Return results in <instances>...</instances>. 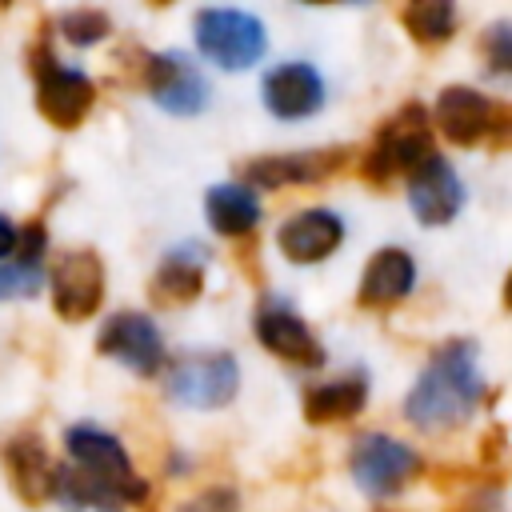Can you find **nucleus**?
Listing matches in <instances>:
<instances>
[{
	"instance_id": "nucleus-4",
	"label": "nucleus",
	"mask_w": 512,
	"mask_h": 512,
	"mask_svg": "<svg viewBox=\"0 0 512 512\" xmlns=\"http://www.w3.org/2000/svg\"><path fill=\"white\" fill-rule=\"evenodd\" d=\"M28 72L36 76V108H40V116L60 132L80 128L84 116L96 104V84L80 68L60 64L56 52L44 40L28 52Z\"/></svg>"
},
{
	"instance_id": "nucleus-5",
	"label": "nucleus",
	"mask_w": 512,
	"mask_h": 512,
	"mask_svg": "<svg viewBox=\"0 0 512 512\" xmlns=\"http://www.w3.org/2000/svg\"><path fill=\"white\" fill-rule=\"evenodd\" d=\"M192 36L200 56H208L216 68H228V72L252 68L268 48L260 16L244 8H200L192 20Z\"/></svg>"
},
{
	"instance_id": "nucleus-27",
	"label": "nucleus",
	"mask_w": 512,
	"mask_h": 512,
	"mask_svg": "<svg viewBox=\"0 0 512 512\" xmlns=\"http://www.w3.org/2000/svg\"><path fill=\"white\" fill-rule=\"evenodd\" d=\"M16 240H20V228H16L8 216H0V264L16 252Z\"/></svg>"
},
{
	"instance_id": "nucleus-10",
	"label": "nucleus",
	"mask_w": 512,
	"mask_h": 512,
	"mask_svg": "<svg viewBox=\"0 0 512 512\" xmlns=\"http://www.w3.org/2000/svg\"><path fill=\"white\" fill-rule=\"evenodd\" d=\"M352 160V148H304V152H276L256 156L244 164V188H284V184H320L336 176Z\"/></svg>"
},
{
	"instance_id": "nucleus-17",
	"label": "nucleus",
	"mask_w": 512,
	"mask_h": 512,
	"mask_svg": "<svg viewBox=\"0 0 512 512\" xmlns=\"http://www.w3.org/2000/svg\"><path fill=\"white\" fill-rule=\"evenodd\" d=\"M4 468L24 504H44L56 488V464L36 432H20L4 444Z\"/></svg>"
},
{
	"instance_id": "nucleus-19",
	"label": "nucleus",
	"mask_w": 512,
	"mask_h": 512,
	"mask_svg": "<svg viewBox=\"0 0 512 512\" xmlns=\"http://www.w3.org/2000/svg\"><path fill=\"white\" fill-rule=\"evenodd\" d=\"M152 304L184 308L204 292V248H176L152 272Z\"/></svg>"
},
{
	"instance_id": "nucleus-7",
	"label": "nucleus",
	"mask_w": 512,
	"mask_h": 512,
	"mask_svg": "<svg viewBox=\"0 0 512 512\" xmlns=\"http://www.w3.org/2000/svg\"><path fill=\"white\" fill-rule=\"evenodd\" d=\"M348 468H352V480L360 484V492L384 500V496H396L408 480H416L420 456H416V448H408L396 436L364 432L360 440H352Z\"/></svg>"
},
{
	"instance_id": "nucleus-14",
	"label": "nucleus",
	"mask_w": 512,
	"mask_h": 512,
	"mask_svg": "<svg viewBox=\"0 0 512 512\" xmlns=\"http://www.w3.org/2000/svg\"><path fill=\"white\" fill-rule=\"evenodd\" d=\"M264 108L276 116V120H308L320 112L324 104V80L320 72L308 64V60H288V64H276L264 84Z\"/></svg>"
},
{
	"instance_id": "nucleus-22",
	"label": "nucleus",
	"mask_w": 512,
	"mask_h": 512,
	"mask_svg": "<svg viewBox=\"0 0 512 512\" xmlns=\"http://www.w3.org/2000/svg\"><path fill=\"white\" fill-rule=\"evenodd\" d=\"M400 20H404L408 36L416 44H428V48L452 40V32H456V8L448 0H416L400 12Z\"/></svg>"
},
{
	"instance_id": "nucleus-23",
	"label": "nucleus",
	"mask_w": 512,
	"mask_h": 512,
	"mask_svg": "<svg viewBox=\"0 0 512 512\" xmlns=\"http://www.w3.org/2000/svg\"><path fill=\"white\" fill-rule=\"evenodd\" d=\"M56 28H60V36L68 44L88 48V44H100L112 32V20H108V12H96V8H72V12H64L56 20Z\"/></svg>"
},
{
	"instance_id": "nucleus-24",
	"label": "nucleus",
	"mask_w": 512,
	"mask_h": 512,
	"mask_svg": "<svg viewBox=\"0 0 512 512\" xmlns=\"http://www.w3.org/2000/svg\"><path fill=\"white\" fill-rule=\"evenodd\" d=\"M40 280H44L40 268L4 260V264H0V304H4V300H28V296H36V292H40Z\"/></svg>"
},
{
	"instance_id": "nucleus-16",
	"label": "nucleus",
	"mask_w": 512,
	"mask_h": 512,
	"mask_svg": "<svg viewBox=\"0 0 512 512\" xmlns=\"http://www.w3.org/2000/svg\"><path fill=\"white\" fill-rule=\"evenodd\" d=\"M340 240H344V220L328 208H304L292 220H284L276 232V244H280L284 260H292V264L328 260L340 248Z\"/></svg>"
},
{
	"instance_id": "nucleus-8",
	"label": "nucleus",
	"mask_w": 512,
	"mask_h": 512,
	"mask_svg": "<svg viewBox=\"0 0 512 512\" xmlns=\"http://www.w3.org/2000/svg\"><path fill=\"white\" fill-rule=\"evenodd\" d=\"M236 388H240V364L232 352H196L176 360L168 372V396L200 412L232 404Z\"/></svg>"
},
{
	"instance_id": "nucleus-9",
	"label": "nucleus",
	"mask_w": 512,
	"mask_h": 512,
	"mask_svg": "<svg viewBox=\"0 0 512 512\" xmlns=\"http://www.w3.org/2000/svg\"><path fill=\"white\" fill-rule=\"evenodd\" d=\"M140 84L152 92V100L172 112V116H196L208 104V80L204 72L184 56V52H160L144 56L140 64Z\"/></svg>"
},
{
	"instance_id": "nucleus-21",
	"label": "nucleus",
	"mask_w": 512,
	"mask_h": 512,
	"mask_svg": "<svg viewBox=\"0 0 512 512\" xmlns=\"http://www.w3.org/2000/svg\"><path fill=\"white\" fill-rule=\"evenodd\" d=\"M204 216L220 236H248L260 224V200L244 184H212L204 196Z\"/></svg>"
},
{
	"instance_id": "nucleus-11",
	"label": "nucleus",
	"mask_w": 512,
	"mask_h": 512,
	"mask_svg": "<svg viewBox=\"0 0 512 512\" xmlns=\"http://www.w3.org/2000/svg\"><path fill=\"white\" fill-rule=\"evenodd\" d=\"M104 304V264L92 248H72L52 268V308L56 316L80 324Z\"/></svg>"
},
{
	"instance_id": "nucleus-26",
	"label": "nucleus",
	"mask_w": 512,
	"mask_h": 512,
	"mask_svg": "<svg viewBox=\"0 0 512 512\" xmlns=\"http://www.w3.org/2000/svg\"><path fill=\"white\" fill-rule=\"evenodd\" d=\"M180 512H236V496L228 488H208L204 496H196L192 504H184Z\"/></svg>"
},
{
	"instance_id": "nucleus-1",
	"label": "nucleus",
	"mask_w": 512,
	"mask_h": 512,
	"mask_svg": "<svg viewBox=\"0 0 512 512\" xmlns=\"http://www.w3.org/2000/svg\"><path fill=\"white\" fill-rule=\"evenodd\" d=\"M64 448L72 468H56V488H52V496L64 508L116 512L120 504H140L148 496V484L136 476L124 444L112 432L96 424H76L64 432Z\"/></svg>"
},
{
	"instance_id": "nucleus-15",
	"label": "nucleus",
	"mask_w": 512,
	"mask_h": 512,
	"mask_svg": "<svg viewBox=\"0 0 512 512\" xmlns=\"http://www.w3.org/2000/svg\"><path fill=\"white\" fill-rule=\"evenodd\" d=\"M408 204L420 224H428V228L448 224L464 204V184H460L456 168L448 160L432 156L424 168H416L408 176Z\"/></svg>"
},
{
	"instance_id": "nucleus-3",
	"label": "nucleus",
	"mask_w": 512,
	"mask_h": 512,
	"mask_svg": "<svg viewBox=\"0 0 512 512\" xmlns=\"http://www.w3.org/2000/svg\"><path fill=\"white\" fill-rule=\"evenodd\" d=\"M432 128H428V112L420 104H404L396 108L372 136L368 152L360 156V176L368 184H388L392 176H412L416 168H424L432 160Z\"/></svg>"
},
{
	"instance_id": "nucleus-18",
	"label": "nucleus",
	"mask_w": 512,
	"mask_h": 512,
	"mask_svg": "<svg viewBox=\"0 0 512 512\" xmlns=\"http://www.w3.org/2000/svg\"><path fill=\"white\" fill-rule=\"evenodd\" d=\"M416 284V264L404 248H380L372 252L364 276H360V304L364 308H392L400 304Z\"/></svg>"
},
{
	"instance_id": "nucleus-2",
	"label": "nucleus",
	"mask_w": 512,
	"mask_h": 512,
	"mask_svg": "<svg viewBox=\"0 0 512 512\" xmlns=\"http://www.w3.org/2000/svg\"><path fill=\"white\" fill-rule=\"evenodd\" d=\"M480 392H484V372L476 348L468 340H448L432 352L428 368L416 376L404 412L424 432H448L476 412Z\"/></svg>"
},
{
	"instance_id": "nucleus-13",
	"label": "nucleus",
	"mask_w": 512,
	"mask_h": 512,
	"mask_svg": "<svg viewBox=\"0 0 512 512\" xmlns=\"http://www.w3.org/2000/svg\"><path fill=\"white\" fill-rule=\"evenodd\" d=\"M256 340L276 356V360H288L296 368H320L324 364V348L320 340L312 336V328L304 324V316L284 304V300H264L256 308Z\"/></svg>"
},
{
	"instance_id": "nucleus-20",
	"label": "nucleus",
	"mask_w": 512,
	"mask_h": 512,
	"mask_svg": "<svg viewBox=\"0 0 512 512\" xmlns=\"http://www.w3.org/2000/svg\"><path fill=\"white\" fill-rule=\"evenodd\" d=\"M368 400V376L344 372L336 380H320L304 392V420L308 424H340L352 420Z\"/></svg>"
},
{
	"instance_id": "nucleus-6",
	"label": "nucleus",
	"mask_w": 512,
	"mask_h": 512,
	"mask_svg": "<svg viewBox=\"0 0 512 512\" xmlns=\"http://www.w3.org/2000/svg\"><path fill=\"white\" fill-rule=\"evenodd\" d=\"M436 128L456 148H472L484 140H492L500 148V144H508L512 116H508V104H496L468 84H452L436 96Z\"/></svg>"
},
{
	"instance_id": "nucleus-25",
	"label": "nucleus",
	"mask_w": 512,
	"mask_h": 512,
	"mask_svg": "<svg viewBox=\"0 0 512 512\" xmlns=\"http://www.w3.org/2000/svg\"><path fill=\"white\" fill-rule=\"evenodd\" d=\"M484 56H488V68L496 76H504L512 68V32L508 24H496L488 36H484Z\"/></svg>"
},
{
	"instance_id": "nucleus-12",
	"label": "nucleus",
	"mask_w": 512,
	"mask_h": 512,
	"mask_svg": "<svg viewBox=\"0 0 512 512\" xmlns=\"http://www.w3.org/2000/svg\"><path fill=\"white\" fill-rule=\"evenodd\" d=\"M96 352H104L108 360L124 364L136 376H152L164 364V336H160V328L144 312H116L100 328Z\"/></svg>"
}]
</instances>
